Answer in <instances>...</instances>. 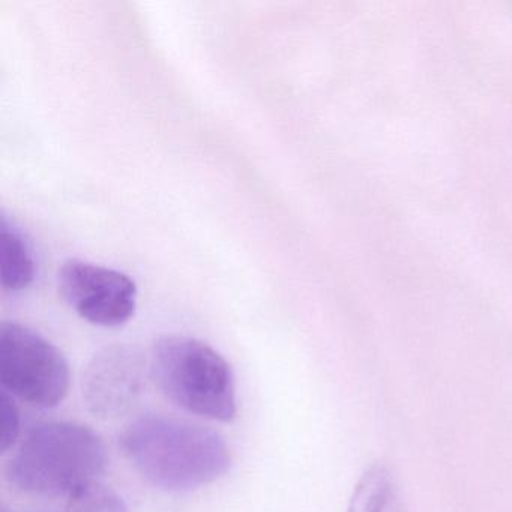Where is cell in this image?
Instances as JSON below:
<instances>
[{
	"instance_id": "obj_1",
	"label": "cell",
	"mask_w": 512,
	"mask_h": 512,
	"mask_svg": "<svg viewBox=\"0 0 512 512\" xmlns=\"http://www.w3.org/2000/svg\"><path fill=\"white\" fill-rule=\"evenodd\" d=\"M121 446L143 479L167 493L199 490L232 466L229 446L217 431L163 415L131 422Z\"/></svg>"
},
{
	"instance_id": "obj_2",
	"label": "cell",
	"mask_w": 512,
	"mask_h": 512,
	"mask_svg": "<svg viewBox=\"0 0 512 512\" xmlns=\"http://www.w3.org/2000/svg\"><path fill=\"white\" fill-rule=\"evenodd\" d=\"M109 455L103 437L88 425L41 422L26 433L8 460V482L35 496H73L98 482Z\"/></svg>"
},
{
	"instance_id": "obj_3",
	"label": "cell",
	"mask_w": 512,
	"mask_h": 512,
	"mask_svg": "<svg viewBox=\"0 0 512 512\" xmlns=\"http://www.w3.org/2000/svg\"><path fill=\"white\" fill-rule=\"evenodd\" d=\"M149 373L176 406L202 418L232 422L238 413L232 365L205 341L164 335L155 341Z\"/></svg>"
},
{
	"instance_id": "obj_4",
	"label": "cell",
	"mask_w": 512,
	"mask_h": 512,
	"mask_svg": "<svg viewBox=\"0 0 512 512\" xmlns=\"http://www.w3.org/2000/svg\"><path fill=\"white\" fill-rule=\"evenodd\" d=\"M70 365L44 335L17 322L0 325V383L5 392L41 409L59 406L70 391Z\"/></svg>"
},
{
	"instance_id": "obj_5",
	"label": "cell",
	"mask_w": 512,
	"mask_h": 512,
	"mask_svg": "<svg viewBox=\"0 0 512 512\" xmlns=\"http://www.w3.org/2000/svg\"><path fill=\"white\" fill-rule=\"evenodd\" d=\"M58 287L65 302L94 325L116 328L136 313V283L118 269L68 259L59 268Z\"/></svg>"
},
{
	"instance_id": "obj_6",
	"label": "cell",
	"mask_w": 512,
	"mask_h": 512,
	"mask_svg": "<svg viewBox=\"0 0 512 512\" xmlns=\"http://www.w3.org/2000/svg\"><path fill=\"white\" fill-rule=\"evenodd\" d=\"M148 361L137 347L113 344L89 361L83 373L86 409L100 419H116L133 409L145 389Z\"/></svg>"
},
{
	"instance_id": "obj_7",
	"label": "cell",
	"mask_w": 512,
	"mask_h": 512,
	"mask_svg": "<svg viewBox=\"0 0 512 512\" xmlns=\"http://www.w3.org/2000/svg\"><path fill=\"white\" fill-rule=\"evenodd\" d=\"M37 274L34 250L28 238L7 215L0 218V280L5 292L28 289Z\"/></svg>"
},
{
	"instance_id": "obj_8",
	"label": "cell",
	"mask_w": 512,
	"mask_h": 512,
	"mask_svg": "<svg viewBox=\"0 0 512 512\" xmlns=\"http://www.w3.org/2000/svg\"><path fill=\"white\" fill-rule=\"evenodd\" d=\"M347 512H409V509L392 470L377 463L359 479Z\"/></svg>"
},
{
	"instance_id": "obj_9",
	"label": "cell",
	"mask_w": 512,
	"mask_h": 512,
	"mask_svg": "<svg viewBox=\"0 0 512 512\" xmlns=\"http://www.w3.org/2000/svg\"><path fill=\"white\" fill-rule=\"evenodd\" d=\"M65 512H128V506L115 490L98 481L68 497Z\"/></svg>"
},
{
	"instance_id": "obj_10",
	"label": "cell",
	"mask_w": 512,
	"mask_h": 512,
	"mask_svg": "<svg viewBox=\"0 0 512 512\" xmlns=\"http://www.w3.org/2000/svg\"><path fill=\"white\" fill-rule=\"evenodd\" d=\"M0 449L7 452L20 436V410L13 395L2 391L0 397Z\"/></svg>"
},
{
	"instance_id": "obj_11",
	"label": "cell",
	"mask_w": 512,
	"mask_h": 512,
	"mask_svg": "<svg viewBox=\"0 0 512 512\" xmlns=\"http://www.w3.org/2000/svg\"><path fill=\"white\" fill-rule=\"evenodd\" d=\"M2 512H8V511H7V509H4V511H2Z\"/></svg>"
}]
</instances>
